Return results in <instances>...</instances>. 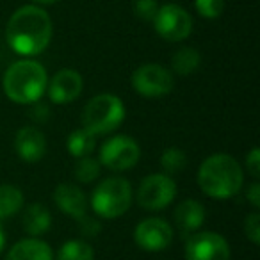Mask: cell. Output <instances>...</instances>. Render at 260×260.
I'll use <instances>...</instances> for the list:
<instances>
[{
    "label": "cell",
    "instance_id": "4",
    "mask_svg": "<svg viewBox=\"0 0 260 260\" xmlns=\"http://www.w3.org/2000/svg\"><path fill=\"white\" fill-rule=\"evenodd\" d=\"M126 109L119 96L112 93H100L93 96L82 109V128L91 134L107 136L121 126L125 121Z\"/></svg>",
    "mask_w": 260,
    "mask_h": 260
},
{
    "label": "cell",
    "instance_id": "16",
    "mask_svg": "<svg viewBox=\"0 0 260 260\" xmlns=\"http://www.w3.org/2000/svg\"><path fill=\"white\" fill-rule=\"evenodd\" d=\"M6 260H54V251L38 237H25L11 246Z\"/></svg>",
    "mask_w": 260,
    "mask_h": 260
},
{
    "label": "cell",
    "instance_id": "19",
    "mask_svg": "<svg viewBox=\"0 0 260 260\" xmlns=\"http://www.w3.org/2000/svg\"><path fill=\"white\" fill-rule=\"evenodd\" d=\"M66 148L68 153L75 159H82L87 157L94 152L96 148V136L91 134L89 130L86 128H75L72 134L68 136V141H66Z\"/></svg>",
    "mask_w": 260,
    "mask_h": 260
},
{
    "label": "cell",
    "instance_id": "2",
    "mask_svg": "<svg viewBox=\"0 0 260 260\" xmlns=\"http://www.w3.org/2000/svg\"><path fill=\"white\" fill-rule=\"evenodd\" d=\"M196 182L209 198L228 200L242 189L244 171L235 157L228 153H212L200 164Z\"/></svg>",
    "mask_w": 260,
    "mask_h": 260
},
{
    "label": "cell",
    "instance_id": "25",
    "mask_svg": "<svg viewBox=\"0 0 260 260\" xmlns=\"http://www.w3.org/2000/svg\"><path fill=\"white\" fill-rule=\"evenodd\" d=\"M134 13L143 22H152L159 11V0H134L132 2Z\"/></svg>",
    "mask_w": 260,
    "mask_h": 260
},
{
    "label": "cell",
    "instance_id": "15",
    "mask_svg": "<svg viewBox=\"0 0 260 260\" xmlns=\"http://www.w3.org/2000/svg\"><path fill=\"white\" fill-rule=\"evenodd\" d=\"M175 224L182 234H194L205 221V207L194 198H187L175 207Z\"/></svg>",
    "mask_w": 260,
    "mask_h": 260
},
{
    "label": "cell",
    "instance_id": "3",
    "mask_svg": "<svg viewBox=\"0 0 260 260\" xmlns=\"http://www.w3.org/2000/svg\"><path fill=\"white\" fill-rule=\"evenodd\" d=\"M47 70L34 59L15 61L6 70L2 79L6 96L18 105H32L40 102L47 91Z\"/></svg>",
    "mask_w": 260,
    "mask_h": 260
},
{
    "label": "cell",
    "instance_id": "12",
    "mask_svg": "<svg viewBox=\"0 0 260 260\" xmlns=\"http://www.w3.org/2000/svg\"><path fill=\"white\" fill-rule=\"evenodd\" d=\"M84 89V79L77 70L62 68L48 79L47 91L48 100L55 105H68L80 96Z\"/></svg>",
    "mask_w": 260,
    "mask_h": 260
},
{
    "label": "cell",
    "instance_id": "21",
    "mask_svg": "<svg viewBox=\"0 0 260 260\" xmlns=\"http://www.w3.org/2000/svg\"><path fill=\"white\" fill-rule=\"evenodd\" d=\"M54 260H94V251L91 244L80 239H70L59 248Z\"/></svg>",
    "mask_w": 260,
    "mask_h": 260
},
{
    "label": "cell",
    "instance_id": "18",
    "mask_svg": "<svg viewBox=\"0 0 260 260\" xmlns=\"http://www.w3.org/2000/svg\"><path fill=\"white\" fill-rule=\"evenodd\" d=\"M202 64V55L196 48L192 47H182L171 57V73L180 77L192 75Z\"/></svg>",
    "mask_w": 260,
    "mask_h": 260
},
{
    "label": "cell",
    "instance_id": "22",
    "mask_svg": "<svg viewBox=\"0 0 260 260\" xmlns=\"http://www.w3.org/2000/svg\"><path fill=\"white\" fill-rule=\"evenodd\" d=\"M159 162L164 173L173 177V175H178L180 171L185 170V166H187V155H185L184 150L177 148V146H170V148H166L162 152Z\"/></svg>",
    "mask_w": 260,
    "mask_h": 260
},
{
    "label": "cell",
    "instance_id": "17",
    "mask_svg": "<svg viewBox=\"0 0 260 260\" xmlns=\"http://www.w3.org/2000/svg\"><path fill=\"white\" fill-rule=\"evenodd\" d=\"M52 226V214L43 203H30L23 212V230L29 237H40Z\"/></svg>",
    "mask_w": 260,
    "mask_h": 260
},
{
    "label": "cell",
    "instance_id": "27",
    "mask_svg": "<svg viewBox=\"0 0 260 260\" xmlns=\"http://www.w3.org/2000/svg\"><path fill=\"white\" fill-rule=\"evenodd\" d=\"M246 171L253 178L260 177V150L256 146L249 150V153L246 155Z\"/></svg>",
    "mask_w": 260,
    "mask_h": 260
},
{
    "label": "cell",
    "instance_id": "1",
    "mask_svg": "<svg viewBox=\"0 0 260 260\" xmlns=\"http://www.w3.org/2000/svg\"><path fill=\"white\" fill-rule=\"evenodd\" d=\"M54 23L41 6L27 4L18 8L6 25V41L13 52L23 57H36L48 48Z\"/></svg>",
    "mask_w": 260,
    "mask_h": 260
},
{
    "label": "cell",
    "instance_id": "11",
    "mask_svg": "<svg viewBox=\"0 0 260 260\" xmlns=\"http://www.w3.org/2000/svg\"><path fill=\"white\" fill-rule=\"evenodd\" d=\"M173 226L162 217H146L134 230V241L143 251L157 253L170 248L173 242Z\"/></svg>",
    "mask_w": 260,
    "mask_h": 260
},
{
    "label": "cell",
    "instance_id": "23",
    "mask_svg": "<svg viewBox=\"0 0 260 260\" xmlns=\"http://www.w3.org/2000/svg\"><path fill=\"white\" fill-rule=\"evenodd\" d=\"M100 171L102 164L98 162V159L87 155L82 157V159H77V164L73 168V177L80 184H91V182H94L100 177Z\"/></svg>",
    "mask_w": 260,
    "mask_h": 260
},
{
    "label": "cell",
    "instance_id": "10",
    "mask_svg": "<svg viewBox=\"0 0 260 260\" xmlns=\"http://www.w3.org/2000/svg\"><path fill=\"white\" fill-rule=\"evenodd\" d=\"M185 260H232L228 241L216 232H194L184 246Z\"/></svg>",
    "mask_w": 260,
    "mask_h": 260
},
{
    "label": "cell",
    "instance_id": "5",
    "mask_svg": "<svg viewBox=\"0 0 260 260\" xmlns=\"http://www.w3.org/2000/svg\"><path fill=\"white\" fill-rule=\"evenodd\" d=\"M89 205L102 219H116L126 214L132 205V187L123 177L104 178L91 192Z\"/></svg>",
    "mask_w": 260,
    "mask_h": 260
},
{
    "label": "cell",
    "instance_id": "29",
    "mask_svg": "<svg viewBox=\"0 0 260 260\" xmlns=\"http://www.w3.org/2000/svg\"><path fill=\"white\" fill-rule=\"evenodd\" d=\"M32 2L36 6H54V4H57L59 0H32Z\"/></svg>",
    "mask_w": 260,
    "mask_h": 260
},
{
    "label": "cell",
    "instance_id": "13",
    "mask_svg": "<svg viewBox=\"0 0 260 260\" xmlns=\"http://www.w3.org/2000/svg\"><path fill=\"white\" fill-rule=\"evenodd\" d=\"M15 150L18 157L27 164H36L47 153V138L36 126H22L16 132Z\"/></svg>",
    "mask_w": 260,
    "mask_h": 260
},
{
    "label": "cell",
    "instance_id": "26",
    "mask_svg": "<svg viewBox=\"0 0 260 260\" xmlns=\"http://www.w3.org/2000/svg\"><path fill=\"white\" fill-rule=\"evenodd\" d=\"M244 235L249 239V242L255 246L260 244V214L258 210H253L244 219Z\"/></svg>",
    "mask_w": 260,
    "mask_h": 260
},
{
    "label": "cell",
    "instance_id": "9",
    "mask_svg": "<svg viewBox=\"0 0 260 260\" xmlns=\"http://www.w3.org/2000/svg\"><path fill=\"white\" fill-rule=\"evenodd\" d=\"M175 196H177V184L173 177L166 173H152L141 180L136 200L139 207L155 212L171 205Z\"/></svg>",
    "mask_w": 260,
    "mask_h": 260
},
{
    "label": "cell",
    "instance_id": "14",
    "mask_svg": "<svg viewBox=\"0 0 260 260\" xmlns=\"http://www.w3.org/2000/svg\"><path fill=\"white\" fill-rule=\"evenodd\" d=\"M54 202L57 209L72 219L80 221L84 216H87V196L75 184H59L54 191Z\"/></svg>",
    "mask_w": 260,
    "mask_h": 260
},
{
    "label": "cell",
    "instance_id": "6",
    "mask_svg": "<svg viewBox=\"0 0 260 260\" xmlns=\"http://www.w3.org/2000/svg\"><path fill=\"white\" fill-rule=\"evenodd\" d=\"M139 159H141V146L134 138L123 134L109 138L98 152V162L114 173L132 170L139 162Z\"/></svg>",
    "mask_w": 260,
    "mask_h": 260
},
{
    "label": "cell",
    "instance_id": "7",
    "mask_svg": "<svg viewBox=\"0 0 260 260\" xmlns=\"http://www.w3.org/2000/svg\"><path fill=\"white\" fill-rule=\"evenodd\" d=\"M152 23L157 36L171 43H180L187 40L192 32V18L189 11H185L180 4H175V2L159 6V11Z\"/></svg>",
    "mask_w": 260,
    "mask_h": 260
},
{
    "label": "cell",
    "instance_id": "20",
    "mask_svg": "<svg viewBox=\"0 0 260 260\" xmlns=\"http://www.w3.org/2000/svg\"><path fill=\"white\" fill-rule=\"evenodd\" d=\"M23 202L25 198L20 187L11 184L0 185V221L11 219L13 216H16L22 210Z\"/></svg>",
    "mask_w": 260,
    "mask_h": 260
},
{
    "label": "cell",
    "instance_id": "28",
    "mask_svg": "<svg viewBox=\"0 0 260 260\" xmlns=\"http://www.w3.org/2000/svg\"><path fill=\"white\" fill-rule=\"evenodd\" d=\"M246 200L255 207V210L260 209V184L258 182H253V184L248 185V189H246Z\"/></svg>",
    "mask_w": 260,
    "mask_h": 260
},
{
    "label": "cell",
    "instance_id": "30",
    "mask_svg": "<svg viewBox=\"0 0 260 260\" xmlns=\"http://www.w3.org/2000/svg\"><path fill=\"white\" fill-rule=\"evenodd\" d=\"M4 246H6V232L2 230V224H0V253L4 251Z\"/></svg>",
    "mask_w": 260,
    "mask_h": 260
},
{
    "label": "cell",
    "instance_id": "24",
    "mask_svg": "<svg viewBox=\"0 0 260 260\" xmlns=\"http://www.w3.org/2000/svg\"><path fill=\"white\" fill-rule=\"evenodd\" d=\"M198 15L205 20H216L224 9V0H194Z\"/></svg>",
    "mask_w": 260,
    "mask_h": 260
},
{
    "label": "cell",
    "instance_id": "8",
    "mask_svg": "<svg viewBox=\"0 0 260 260\" xmlns=\"http://www.w3.org/2000/svg\"><path fill=\"white\" fill-rule=\"evenodd\" d=\"M130 84L138 94L145 98L166 96L175 87V75L157 62H146L134 70Z\"/></svg>",
    "mask_w": 260,
    "mask_h": 260
}]
</instances>
